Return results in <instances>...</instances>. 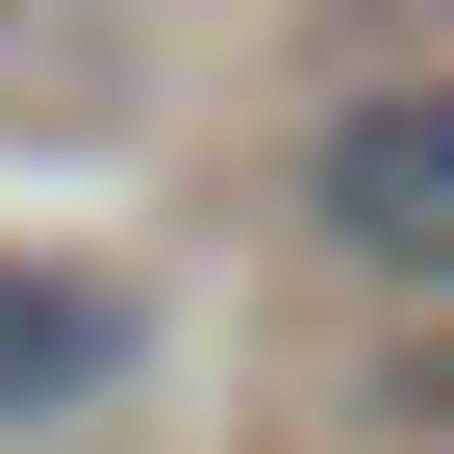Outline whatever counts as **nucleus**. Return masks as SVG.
<instances>
[{"label":"nucleus","instance_id":"nucleus-1","mask_svg":"<svg viewBox=\"0 0 454 454\" xmlns=\"http://www.w3.org/2000/svg\"><path fill=\"white\" fill-rule=\"evenodd\" d=\"M303 227L379 278V303H454V76H379L303 127Z\"/></svg>","mask_w":454,"mask_h":454},{"label":"nucleus","instance_id":"nucleus-3","mask_svg":"<svg viewBox=\"0 0 454 454\" xmlns=\"http://www.w3.org/2000/svg\"><path fill=\"white\" fill-rule=\"evenodd\" d=\"M0 51H26V0H0Z\"/></svg>","mask_w":454,"mask_h":454},{"label":"nucleus","instance_id":"nucleus-2","mask_svg":"<svg viewBox=\"0 0 454 454\" xmlns=\"http://www.w3.org/2000/svg\"><path fill=\"white\" fill-rule=\"evenodd\" d=\"M127 379H152V303H127V278H101V253H0V454H26V429H101Z\"/></svg>","mask_w":454,"mask_h":454}]
</instances>
